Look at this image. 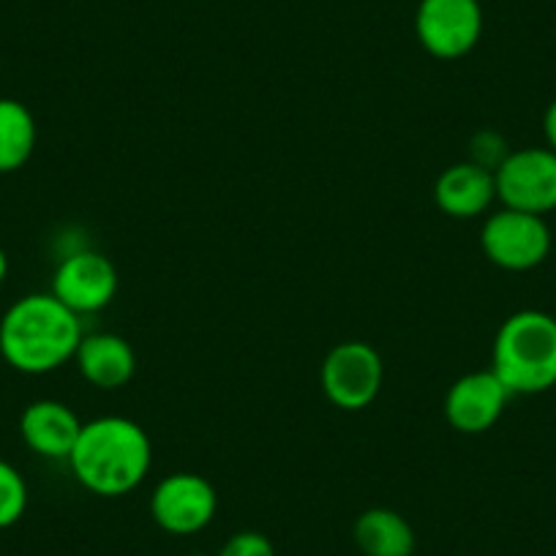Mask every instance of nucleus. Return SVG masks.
<instances>
[{"instance_id": "dca6fc26", "label": "nucleus", "mask_w": 556, "mask_h": 556, "mask_svg": "<svg viewBox=\"0 0 556 556\" xmlns=\"http://www.w3.org/2000/svg\"><path fill=\"white\" fill-rule=\"evenodd\" d=\"M28 510V483L14 464L0 458V529H9Z\"/></svg>"}, {"instance_id": "9d476101", "label": "nucleus", "mask_w": 556, "mask_h": 556, "mask_svg": "<svg viewBox=\"0 0 556 556\" xmlns=\"http://www.w3.org/2000/svg\"><path fill=\"white\" fill-rule=\"evenodd\" d=\"M510 399V390L489 368V371H472L458 377L447 388L442 412L458 434H485L500 424Z\"/></svg>"}, {"instance_id": "423d86ee", "label": "nucleus", "mask_w": 556, "mask_h": 556, "mask_svg": "<svg viewBox=\"0 0 556 556\" xmlns=\"http://www.w3.org/2000/svg\"><path fill=\"white\" fill-rule=\"evenodd\" d=\"M502 207L543 216L556 211V153L551 148H521L507 153L494 169Z\"/></svg>"}, {"instance_id": "f03ea898", "label": "nucleus", "mask_w": 556, "mask_h": 556, "mask_svg": "<svg viewBox=\"0 0 556 556\" xmlns=\"http://www.w3.org/2000/svg\"><path fill=\"white\" fill-rule=\"evenodd\" d=\"M83 323L52 292L14 301L0 317V355L14 371L41 377L74 361Z\"/></svg>"}, {"instance_id": "39448f33", "label": "nucleus", "mask_w": 556, "mask_h": 556, "mask_svg": "<svg viewBox=\"0 0 556 556\" xmlns=\"http://www.w3.org/2000/svg\"><path fill=\"white\" fill-rule=\"evenodd\" d=\"M384 382L382 355L366 341H344L325 355L319 384L325 399L344 412H361L377 401Z\"/></svg>"}, {"instance_id": "f3484780", "label": "nucleus", "mask_w": 556, "mask_h": 556, "mask_svg": "<svg viewBox=\"0 0 556 556\" xmlns=\"http://www.w3.org/2000/svg\"><path fill=\"white\" fill-rule=\"evenodd\" d=\"M469 151H472V156H469V162L480 164V167L491 169L494 173L496 167H500L502 162L507 159V142L500 137V134L494 131H480L475 134L472 146H469Z\"/></svg>"}, {"instance_id": "0eeeda50", "label": "nucleus", "mask_w": 556, "mask_h": 556, "mask_svg": "<svg viewBox=\"0 0 556 556\" xmlns=\"http://www.w3.org/2000/svg\"><path fill=\"white\" fill-rule=\"evenodd\" d=\"M415 34L420 47L440 61L469 55L483 36L480 0H420Z\"/></svg>"}, {"instance_id": "6e6552de", "label": "nucleus", "mask_w": 556, "mask_h": 556, "mask_svg": "<svg viewBox=\"0 0 556 556\" xmlns=\"http://www.w3.org/2000/svg\"><path fill=\"white\" fill-rule=\"evenodd\" d=\"M218 510L216 485L197 472H173L159 480L151 494V516L159 529L178 538L211 527Z\"/></svg>"}, {"instance_id": "f8f14e48", "label": "nucleus", "mask_w": 556, "mask_h": 556, "mask_svg": "<svg viewBox=\"0 0 556 556\" xmlns=\"http://www.w3.org/2000/svg\"><path fill=\"white\" fill-rule=\"evenodd\" d=\"M434 202L445 216L458 222L485 216L496 202L494 173L475 162L453 164L437 178Z\"/></svg>"}, {"instance_id": "20e7f679", "label": "nucleus", "mask_w": 556, "mask_h": 556, "mask_svg": "<svg viewBox=\"0 0 556 556\" xmlns=\"http://www.w3.org/2000/svg\"><path fill=\"white\" fill-rule=\"evenodd\" d=\"M480 249L491 265L510 273L532 270L551 254V229L543 216L500 207L485 216Z\"/></svg>"}, {"instance_id": "9b49d317", "label": "nucleus", "mask_w": 556, "mask_h": 556, "mask_svg": "<svg viewBox=\"0 0 556 556\" xmlns=\"http://www.w3.org/2000/svg\"><path fill=\"white\" fill-rule=\"evenodd\" d=\"M83 431V420L68 404L39 399L20 415V437L25 445L47 462H68Z\"/></svg>"}, {"instance_id": "f257e3e1", "label": "nucleus", "mask_w": 556, "mask_h": 556, "mask_svg": "<svg viewBox=\"0 0 556 556\" xmlns=\"http://www.w3.org/2000/svg\"><path fill=\"white\" fill-rule=\"evenodd\" d=\"M66 464L74 480L90 494L126 496L137 491L151 472V437L131 417H96L83 424Z\"/></svg>"}, {"instance_id": "1a4fd4ad", "label": "nucleus", "mask_w": 556, "mask_h": 556, "mask_svg": "<svg viewBox=\"0 0 556 556\" xmlns=\"http://www.w3.org/2000/svg\"><path fill=\"white\" fill-rule=\"evenodd\" d=\"M50 292L77 317L99 314L117 295V267L101 251H68L52 273Z\"/></svg>"}, {"instance_id": "6ab92c4d", "label": "nucleus", "mask_w": 556, "mask_h": 556, "mask_svg": "<svg viewBox=\"0 0 556 556\" xmlns=\"http://www.w3.org/2000/svg\"><path fill=\"white\" fill-rule=\"evenodd\" d=\"M543 134H545V148L556 153V99L551 101L548 110L543 115Z\"/></svg>"}, {"instance_id": "412c9836", "label": "nucleus", "mask_w": 556, "mask_h": 556, "mask_svg": "<svg viewBox=\"0 0 556 556\" xmlns=\"http://www.w3.org/2000/svg\"><path fill=\"white\" fill-rule=\"evenodd\" d=\"M186 556H207V554H186Z\"/></svg>"}, {"instance_id": "2eb2a0df", "label": "nucleus", "mask_w": 556, "mask_h": 556, "mask_svg": "<svg viewBox=\"0 0 556 556\" xmlns=\"http://www.w3.org/2000/svg\"><path fill=\"white\" fill-rule=\"evenodd\" d=\"M39 142L36 117L23 101L0 99V175L17 173L30 162Z\"/></svg>"}, {"instance_id": "7ed1b4c3", "label": "nucleus", "mask_w": 556, "mask_h": 556, "mask_svg": "<svg viewBox=\"0 0 556 556\" xmlns=\"http://www.w3.org/2000/svg\"><path fill=\"white\" fill-rule=\"evenodd\" d=\"M491 371L513 395H538L556 388V317L523 308L500 325Z\"/></svg>"}, {"instance_id": "a211bd4d", "label": "nucleus", "mask_w": 556, "mask_h": 556, "mask_svg": "<svg viewBox=\"0 0 556 556\" xmlns=\"http://www.w3.org/2000/svg\"><path fill=\"white\" fill-rule=\"evenodd\" d=\"M218 556H276V548H273L267 534L245 529V532L232 534V538L222 545Z\"/></svg>"}, {"instance_id": "ddd939ff", "label": "nucleus", "mask_w": 556, "mask_h": 556, "mask_svg": "<svg viewBox=\"0 0 556 556\" xmlns=\"http://www.w3.org/2000/svg\"><path fill=\"white\" fill-rule=\"evenodd\" d=\"M85 382L99 390H121L137 374V352L117 333H85L74 355Z\"/></svg>"}, {"instance_id": "aec40b11", "label": "nucleus", "mask_w": 556, "mask_h": 556, "mask_svg": "<svg viewBox=\"0 0 556 556\" xmlns=\"http://www.w3.org/2000/svg\"><path fill=\"white\" fill-rule=\"evenodd\" d=\"M7 276H9V256H7V251L0 249V285L7 281Z\"/></svg>"}, {"instance_id": "4468645a", "label": "nucleus", "mask_w": 556, "mask_h": 556, "mask_svg": "<svg viewBox=\"0 0 556 556\" xmlns=\"http://www.w3.org/2000/svg\"><path fill=\"white\" fill-rule=\"evenodd\" d=\"M355 543L366 556H412L415 554V529L401 513L390 507H371L355 521Z\"/></svg>"}]
</instances>
